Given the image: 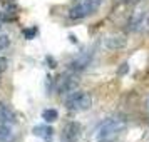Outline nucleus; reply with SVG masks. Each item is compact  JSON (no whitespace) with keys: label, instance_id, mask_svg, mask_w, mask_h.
I'll use <instances>...</instances> for the list:
<instances>
[{"label":"nucleus","instance_id":"18","mask_svg":"<svg viewBox=\"0 0 149 142\" xmlns=\"http://www.w3.org/2000/svg\"><path fill=\"white\" fill-rule=\"evenodd\" d=\"M146 109H148V110H149V97H148V99H146Z\"/></svg>","mask_w":149,"mask_h":142},{"label":"nucleus","instance_id":"1","mask_svg":"<svg viewBox=\"0 0 149 142\" xmlns=\"http://www.w3.org/2000/svg\"><path fill=\"white\" fill-rule=\"evenodd\" d=\"M126 129V119L124 117H111L106 121L95 132L97 142H116Z\"/></svg>","mask_w":149,"mask_h":142},{"label":"nucleus","instance_id":"12","mask_svg":"<svg viewBox=\"0 0 149 142\" xmlns=\"http://www.w3.org/2000/svg\"><path fill=\"white\" fill-rule=\"evenodd\" d=\"M42 119L47 124H52V122H55L59 119V112L55 109H45V110H42Z\"/></svg>","mask_w":149,"mask_h":142},{"label":"nucleus","instance_id":"17","mask_svg":"<svg viewBox=\"0 0 149 142\" xmlns=\"http://www.w3.org/2000/svg\"><path fill=\"white\" fill-rule=\"evenodd\" d=\"M8 12H10V14H14L15 15V10H8ZM7 14V12H0V15H5Z\"/></svg>","mask_w":149,"mask_h":142},{"label":"nucleus","instance_id":"3","mask_svg":"<svg viewBox=\"0 0 149 142\" xmlns=\"http://www.w3.org/2000/svg\"><path fill=\"white\" fill-rule=\"evenodd\" d=\"M92 105V97L89 92L84 90H77V92H70L65 99V109L67 110H74V112H81V110H89Z\"/></svg>","mask_w":149,"mask_h":142},{"label":"nucleus","instance_id":"16","mask_svg":"<svg viewBox=\"0 0 149 142\" xmlns=\"http://www.w3.org/2000/svg\"><path fill=\"white\" fill-rule=\"evenodd\" d=\"M7 65H8V60H7V59H0V75L7 70Z\"/></svg>","mask_w":149,"mask_h":142},{"label":"nucleus","instance_id":"10","mask_svg":"<svg viewBox=\"0 0 149 142\" xmlns=\"http://www.w3.org/2000/svg\"><path fill=\"white\" fill-rule=\"evenodd\" d=\"M17 117H15V112L7 105H0V124H12L14 125Z\"/></svg>","mask_w":149,"mask_h":142},{"label":"nucleus","instance_id":"5","mask_svg":"<svg viewBox=\"0 0 149 142\" xmlns=\"http://www.w3.org/2000/svg\"><path fill=\"white\" fill-rule=\"evenodd\" d=\"M77 85H79V79L74 74H64L55 80L54 89L57 90V94H70Z\"/></svg>","mask_w":149,"mask_h":142},{"label":"nucleus","instance_id":"2","mask_svg":"<svg viewBox=\"0 0 149 142\" xmlns=\"http://www.w3.org/2000/svg\"><path fill=\"white\" fill-rule=\"evenodd\" d=\"M104 0H79L74 7L69 10V19L70 20H81L99 10Z\"/></svg>","mask_w":149,"mask_h":142},{"label":"nucleus","instance_id":"9","mask_svg":"<svg viewBox=\"0 0 149 142\" xmlns=\"http://www.w3.org/2000/svg\"><path fill=\"white\" fill-rule=\"evenodd\" d=\"M15 129L12 124H0V142H14Z\"/></svg>","mask_w":149,"mask_h":142},{"label":"nucleus","instance_id":"19","mask_svg":"<svg viewBox=\"0 0 149 142\" xmlns=\"http://www.w3.org/2000/svg\"><path fill=\"white\" fill-rule=\"evenodd\" d=\"M0 28H2V22H0Z\"/></svg>","mask_w":149,"mask_h":142},{"label":"nucleus","instance_id":"8","mask_svg":"<svg viewBox=\"0 0 149 142\" xmlns=\"http://www.w3.org/2000/svg\"><path fill=\"white\" fill-rule=\"evenodd\" d=\"M127 39L122 34H109L104 37V47L111 48V50H119V48L126 47Z\"/></svg>","mask_w":149,"mask_h":142},{"label":"nucleus","instance_id":"11","mask_svg":"<svg viewBox=\"0 0 149 142\" xmlns=\"http://www.w3.org/2000/svg\"><path fill=\"white\" fill-rule=\"evenodd\" d=\"M34 135H37V137H42V139H50L52 137V127H49V125H37V127H34Z\"/></svg>","mask_w":149,"mask_h":142},{"label":"nucleus","instance_id":"15","mask_svg":"<svg viewBox=\"0 0 149 142\" xmlns=\"http://www.w3.org/2000/svg\"><path fill=\"white\" fill-rule=\"evenodd\" d=\"M24 35H25V37H27V39H34V37H35V35H37V28H30V30H29V28H27V30H24Z\"/></svg>","mask_w":149,"mask_h":142},{"label":"nucleus","instance_id":"13","mask_svg":"<svg viewBox=\"0 0 149 142\" xmlns=\"http://www.w3.org/2000/svg\"><path fill=\"white\" fill-rule=\"evenodd\" d=\"M10 45V37L7 34H2L0 35V52H3L5 48H8Z\"/></svg>","mask_w":149,"mask_h":142},{"label":"nucleus","instance_id":"14","mask_svg":"<svg viewBox=\"0 0 149 142\" xmlns=\"http://www.w3.org/2000/svg\"><path fill=\"white\" fill-rule=\"evenodd\" d=\"M127 72H129V65L126 64V62H124V64H121V65H119V69H117V75H119V77H122V75H126Z\"/></svg>","mask_w":149,"mask_h":142},{"label":"nucleus","instance_id":"6","mask_svg":"<svg viewBox=\"0 0 149 142\" xmlns=\"http://www.w3.org/2000/svg\"><path fill=\"white\" fill-rule=\"evenodd\" d=\"M82 134V125L79 122H69L62 130V141L64 142H77Z\"/></svg>","mask_w":149,"mask_h":142},{"label":"nucleus","instance_id":"4","mask_svg":"<svg viewBox=\"0 0 149 142\" xmlns=\"http://www.w3.org/2000/svg\"><path fill=\"white\" fill-rule=\"evenodd\" d=\"M148 20H149V10L144 7L136 8L131 19H129V30L132 32H148Z\"/></svg>","mask_w":149,"mask_h":142},{"label":"nucleus","instance_id":"7","mask_svg":"<svg viewBox=\"0 0 149 142\" xmlns=\"http://www.w3.org/2000/svg\"><path fill=\"white\" fill-rule=\"evenodd\" d=\"M91 62H92V54H91V52H82L81 55H77L74 60L69 64V70H70V72L86 70V69L91 65Z\"/></svg>","mask_w":149,"mask_h":142}]
</instances>
